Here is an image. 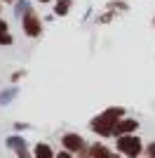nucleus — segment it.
I'll use <instances>...</instances> for the list:
<instances>
[{"mask_svg": "<svg viewBox=\"0 0 155 158\" xmlns=\"http://www.w3.org/2000/svg\"><path fill=\"white\" fill-rule=\"evenodd\" d=\"M2 2H5V5H12V2H17V0H2Z\"/></svg>", "mask_w": 155, "mask_h": 158, "instance_id": "22", "label": "nucleus"}, {"mask_svg": "<svg viewBox=\"0 0 155 158\" xmlns=\"http://www.w3.org/2000/svg\"><path fill=\"white\" fill-rule=\"evenodd\" d=\"M75 158H92V149H89V144L85 146L82 151H78V153H75Z\"/></svg>", "mask_w": 155, "mask_h": 158, "instance_id": "13", "label": "nucleus"}, {"mask_svg": "<svg viewBox=\"0 0 155 158\" xmlns=\"http://www.w3.org/2000/svg\"><path fill=\"white\" fill-rule=\"evenodd\" d=\"M21 31L28 35V38H40L45 26H42V17H40L33 7H28L24 14H21Z\"/></svg>", "mask_w": 155, "mask_h": 158, "instance_id": "3", "label": "nucleus"}, {"mask_svg": "<svg viewBox=\"0 0 155 158\" xmlns=\"http://www.w3.org/2000/svg\"><path fill=\"white\" fill-rule=\"evenodd\" d=\"M35 2H40V5H50V2H54V0H35Z\"/></svg>", "mask_w": 155, "mask_h": 158, "instance_id": "21", "label": "nucleus"}, {"mask_svg": "<svg viewBox=\"0 0 155 158\" xmlns=\"http://www.w3.org/2000/svg\"><path fill=\"white\" fill-rule=\"evenodd\" d=\"M89 149H92V158H110L113 156L110 146L103 144V142H94V144H89Z\"/></svg>", "mask_w": 155, "mask_h": 158, "instance_id": "8", "label": "nucleus"}, {"mask_svg": "<svg viewBox=\"0 0 155 158\" xmlns=\"http://www.w3.org/2000/svg\"><path fill=\"white\" fill-rule=\"evenodd\" d=\"M2 5H5V2H2V0H0V12H2Z\"/></svg>", "mask_w": 155, "mask_h": 158, "instance_id": "23", "label": "nucleus"}, {"mask_svg": "<svg viewBox=\"0 0 155 158\" xmlns=\"http://www.w3.org/2000/svg\"><path fill=\"white\" fill-rule=\"evenodd\" d=\"M5 144H7L10 151L17 153V158H33V151L28 149V144H26V139L21 135H10L5 139Z\"/></svg>", "mask_w": 155, "mask_h": 158, "instance_id": "5", "label": "nucleus"}, {"mask_svg": "<svg viewBox=\"0 0 155 158\" xmlns=\"http://www.w3.org/2000/svg\"><path fill=\"white\" fill-rule=\"evenodd\" d=\"M14 94H17V87H12L10 92H2V94H0V104H5L7 99H10V97H14Z\"/></svg>", "mask_w": 155, "mask_h": 158, "instance_id": "14", "label": "nucleus"}, {"mask_svg": "<svg viewBox=\"0 0 155 158\" xmlns=\"http://www.w3.org/2000/svg\"><path fill=\"white\" fill-rule=\"evenodd\" d=\"M26 127H28L26 123H14V130H26Z\"/></svg>", "mask_w": 155, "mask_h": 158, "instance_id": "19", "label": "nucleus"}, {"mask_svg": "<svg viewBox=\"0 0 155 158\" xmlns=\"http://www.w3.org/2000/svg\"><path fill=\"white\" fill-rule=\"evenodd\" d=\"M26 76V71H17V73H12V76H10V80H12V83H17V80H21Z\"/></svg>", "mask_w": 155, "mask_h": 158, "instance_id": "16", "label": "nucleus"}, {"mask_svg": "<svg viewBox=\"0 0 155 158\" xmlns=\"http://www.w3.org/2000/svg\"><path fill=\"white\" fill-rule=\"evenodd\" d=\"M115 125H117V120L115 118H110L106 111H101L99 116H94V118L89 120V130L94 132V135H99L101 139H115Z\"/></svg>", "mask_w": 155, "mask_h": 158, "instance_id": "2", "label": "nucleus"}, {"mask_svg": "<svg viewBox=\"0 0 155 158\" xmlns=\"http://www.w3.org/2000/svg\"><path fill=\"white\" fill-rule=\"evenodd\" d=\"M12 43H14L12 33H0V47H10Z\"/></svg>", "mask_w": 155, "mask_h": 158, "instance_id": "11", "label": "nucleus"}, {"mask_svg": "<svg viewBox=\"0 0 155 158\" xmlns=\"http://www.w3.org/2000/svg\"><path fill=\"white\" fill-rule=\"evenodd\" d=\"M153 21H155V19H153Z\"/></svg>", "mask_w": 155, "mask_h": 158, "instance_id": "24", "label": "nucleus"}, {"mask_svg": "<svg viewBox=\"0 0 155 158\" xmlns=\"http://www.w3.org/2000/svg\"><path fill=\"white\" fill-rule=\"evenodd\" d=\"M115 151L122 153L125 158H139L146 151V144L139 135H122V137H115Z\"/></svg>", "mask_w": 155, "mask_h": 158, "instance_id": "1", "label": "nucleus"}, {"mask_svg": "<svg viewBox=\"0 0 155 158\" xmlns=\"http://www.w3.org/2000/svg\"><path fill=\"white\" fill-rule=\"evenodd\" d=\"M73 10V0H54V14L57 17H66Z\"/></svg>", "mask_w": 155, "mask_h": 158, "instance_id": "9", "label": "nucleus"}, {"mask_svg": "<svg viewBox=\"0 0 155 158\" xmlns=\"http://www.w3.org/2000/svg\"><path fill=\"white\" fill-rule=\"evenodd\" d=\"M33 158H57V153L47 142H38L33 146Z\"/></svg>", "mask_w": 155, "mask_h": 158, "instance_id": "7", "label": "nucleus"}, {"mask_svg": "<svg viewBox=\"0 0 155 158\" xmlns=\"http://www.w3.org/2000/svg\"><path fill=\"white\" fill-rule=\"evenodd\" d=\"M0 33H10V24H7L2 17H0Z\"/></svg>", "mask_w": 155, "mask_h": 158, "instance_id": "17", "label": "nucleus"}, {"mask_svg": "<svg viewBox=\"0 0 155 158\" xmlns=\"http://www.w3.org/2000/svg\"><path fill=\"white\" fill-rule=\"evenodd\" d=\"M143 153H146V158H155V142H148Z\"/></svg>", "mask_w": 155, "mask_h": 158, "instance_id": "12", "label": "nucleus"}, {"mask_svg": "<svg viewBox=\"0 0 155 158\" xmlns=\"http://www.w3.org/2000/svg\"><path fill=\"white\" fill-rule=\"evenodd\" d=\"M103 111L108 113L110 118H115V120H120V118H125V116H127V113H125V109H122V106H106Z\"/></svg>", "mask_w": 155, "mask_h": 158, "instance_id": "10", "label": "nucleus"}, {"mask_svg": "<svg viewBox=\"0 0 155 158\" xmlns=\"http://www.w3.org/2000/svg\"><path fill=\"white\" fill-rule=\"evenodd\" d=\"M85 146H87V142H85L82 135H78V132H66V135H61V149H64V151L75 156L78 151H82Z\"/></svg>", "mask_w": 155, "mask_h": 158, "instance_id": "4", "label": "nucleus"}, {"mask_svg": "<svg viewBox=\"0 0 155 158\" xmlns=\"http://www.w3.org/2000/svg\"><path fill=\"white\" fill-rule=\"evenodd\" d=\"M57 158H75V156H73V153H68V151H64V149H61V151H57Z\"/></svg>", "mask_w": 155, "mask_h": 158, "instance_id": "18", "label": "nucleus"}, {"mask_svg": "<svg viewBox=\"0 0 155 158\" xmlns=\"http://www.w3.org/2000/svg\"><path fill=\"white\" fill-rule=\"evenodd\" d=\"M110 158H125V156H122V153H117L115 149H113V156H110Z\"/></svg>", "mask_w": 155, "mask_h": 158, "instance_id": "20", "label": "nucleus"}, {"mask_svg": "<svg viewBox=\"0 0 155 158\" xmlns=\"http://www.w3.org/2000/svg\"><path fill=\"white\" fill-rule=\"evenodd\" d=\"M139 127H141V123H139L136 118L125 116V118L117 120V125H115V137H122V135H136Z\"/></svg>", "mask_w": 155, "mask_h": 158, "instance_id": "6", "label": "nucleus"}, {"mask_svg": "<svg viewBox=\"0 0 155 158\" xmlns=\"http://www.w3.org/2000/svg\"><path fill=\"white\" fill-rule=\"evenodd\" d=\"M110 10H127V5L122 0H115V2H110Z\"/></svg>", "mask_w": 155, "mask_h": 158, "instance_id": "15", "label": "nucleus"}]
</instances>
